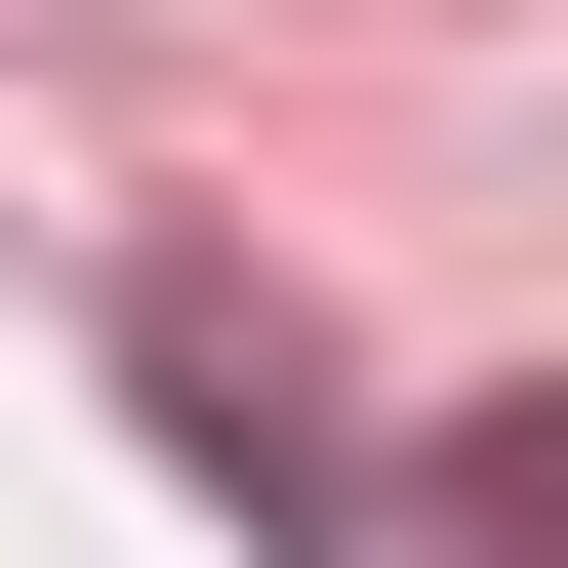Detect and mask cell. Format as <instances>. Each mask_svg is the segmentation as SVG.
I'll return each instance as SVG.
<instances>
[{
  "mask_svg": "<svg viewBox=\"0 0 568 568\" xmlns=\"http://www.w3.org/2000/svg\"><path fill=\"white\" fill-rule=\"evenodd\" d=\"M122 406H163V447H203V487H244V528H284V568H406V487H366V447H325V366H284V325H203V284H163V325H122Z\"/></svg>",
  "mask_w": 568,
  "mask_h": 568,
  "instance_id": "1",
  "label": "cell"
},
{
  "mask_svg": "<svg viewBox=\"0 0 568 568\" xmlns=\"http://www.w3.org/2000/svg\"><path fill=\"white\" fill-rule=\"evenodd\" d=\"M447 568H568V406H447V487H406Z\"/></svg>",
  "mask_w": 568,
  "mask_h": 568,
  "instance_id": "2",
  "label": "cell"
}]
</instances>
